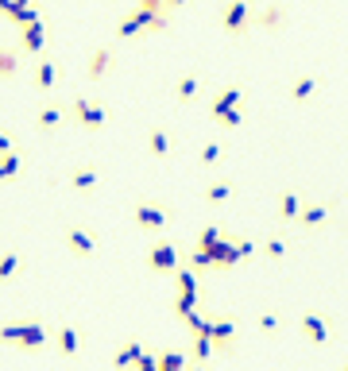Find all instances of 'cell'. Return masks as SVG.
Wrapping results in <instances>:
<instances>
[{"label":"cell","instance_id":"13","mask_svg":"<svg viewBox=\"0 0 348 371\" xmlns=\"http://www.w3.org/2000/svg\"><path fill=\"white\" fill-rule=\"evenodd\" d=\"M136 224H140V228H163L166 213L159 205H136Z\"/></svg>","mask_w":348,"mask_h":371},{"label":"cell","instance_id":"14","mask_svg":"<svg viewBox=\"0 0 348 371\" xmlns=\"http://www.w3.org/2000/svg\"><path fill=\"white\" fill-rule=\"evenodd\" d=\"M317 93V78L314 74H302L298 82L290 85V101H294V105H302V101H310Z\"/></svg>","mask_w":348,"mask_h":371},{"label":"cell","instance_id":"9","mask_svg":"<svg viewBox=\"0 0 348 371\" xmlns=\"http://www.w3.org/2000/svg\"><path fill=\"white\" fill-rule=\"evenodd\" d=\"M35 120H39V132H58V128H62V120H66V108L55 105V101H47V105L39 108V116H35Z\"/></svg>","mask_w":348,"mask_h":371},{"label":"cell","instance_id":"8","mask_svg":"<svg viewBox=\"0 0 348 371\" xmlns=\"http://www.w3.org/2000/svg\"><path fill=\"white\" fill-rule=\"evenodd\" d=\"M108 70H113V47H93L89 66H85V78H89V82H101Z\"/></svg>","mask_w":348,"mask_h":371},{"label":"cell","instance_id":"20","mask_svg":"<svg viewBox=\"0 0 348 371\" xmlns=\"http://www.w3.org/2000/svg\"><path fill=\"white\" fill-rule=\"evenodd\" d=\"M279 213H282V221H298V213H302L298 198H294V194H282V198H279Z\"/></svg>","mask_w":348,"mask_h":371},{"label":"cell","instance_id":"7","mask_svg":"<svg viewBox=\"0 0 348 371\" xmlns=\"http://www.w3.org/2000/svg\"><path fill=\"white\" fill-rule=\"evenodd\" d=\"M240 101H244V89H240V85H224V89L213 97V105H209V112H213V120H217V116L232 112V108H240Z\"/></svg>","mask_w":348,"mask_h":371},{"label":"cell","instance_id":"10","mask_svg":"<svg viewBox=\"0 0 348 371\" xmlns=\"http://www.w3.org/2000/svg\"><path fill=\"white\" fill-rule=\"evenodd\" d=\"M147 263L155 267V271H174V263H178V252H174V244H155L147 252Z\"/></svg>","mask_w":348,"mask_h":371},{"label":"cell","instance_id":"31","mask_svg":"<svg viewBox=\"0 0 348 371\" xmlns=\"http://www.w3.org/2000/svg\"><path fill=\"white\" fill-rule=\"evenodd\" d=\"M217 159H221V147H217V143H209V147L201 151V163H217Z\"/></svg>","mask_w":348,"mask_h":371},{"label":"cell","instance_id":"15","mask_svg":"<svg viewBox=\"0 0 348 371\" xmlns=\"http://www.w3.org/2000/svg\"><path fill=\"white\" fill-rule=\"evenodd\" d=\"M66 244H70L74 256H93V236H89V232H82V228H70L66 232Z\"/></svg>","mask_w":348,"mask_h":371},{"label":"cell","instance_id":"22","mask_svg":"<svg viewBox=\"0 0 348 371\" xmlns=\"http://www.w3.org/2000/svg\"><path fill=\"white\" fill-rule=\"evenodd\" d=\"M159 371H186V356L182 352H163L159 356Z\"/></svg>","mask_w":348,"mask_h":371},{"label":"cell","instance_id":"18","mask_svg":"<svg viewBox=\"0 0 348 371\" xmlns=\"http://www.w3.org/2000/svg\"><path fill=\"white\" fill-rule=\"evenodd\" d=\"M16 74H20V50L0 47V78H16Z\"/></svg>","mask_w":348,"mask_h":371},{"label":"cell","instance_id":"33","mask_svg":"<svg viewBox=\"0 0 348 371\" xmlns=\"http://www.w3.org/2000/svg\"><path fill=\"white\" fill-rule=\"evenodd\" d=\"M4 151H12V136L8 132H0V155H4Z\"/></svg>","mask_w":348,"mask_h":371},{"label":"cell","instance_id":"34","mask_svg":"<svg viewBox=\"0 0 348 371\" xmlns=\"http://www.w3.org/2000/svg\"><path fill=\"white\" fill-rule=\"evenodd\" d=\"M186 371H205V368H201V363H194V368H186Z\"/></svg>","mask_w":348,"mask_h":371},{"label":"cell","instance_id":"32","mask_svg":"<svg viewBox=\"0 0 348 371\" xmlns=\"http://www.w3.org/2000/svg\"><path fill=\"white\" fill-rule=\"evenodd\" d=\"M282 252H287V244H282V240H271V244H267V256H271V259H279Z\"/></svg>","mask_w":348,"mask_h":371},{"label":"cell","instance_id":"5","mask_svg":"<svg viewBox=\"0 0 348 371\" xmlns=\"http://www.w3.org/2000/svg\"><path fill=\"white\" fill-rule=\"evenodd\" d=\"M43 47H47V24H43V20L20 27V50H27V54H43Z\"/></svg>","mask_w":348,"mask_h":371},{"label":"cell","instance_id":"29","mask_svg":"<svg viewBox=\"0 0 348 371\" xmlns=\"http://www.w3.org/2000/svg\"><path fill=\"white\" fill-rule=\"evenodd\" d=\"M217 120L224 124V128H236V124L244 120V108H232V112H224V116H217Z\"/></svg>","mask_w":348,"mask_h":371},{"label":"cell","instance_id":"16","mask_svg":"<svg viewBox=\"0 0 348 371\" xmlns=\"http://www.w3.org/2000/svg\"><path fill=\"white\" fill-rule=\"evenodd\" d=\"M70 186H74L78 194H89L93 186H97V170H93V166H78V170L70 174Z\"/></svg>","mask_w":348,"mask_h":371},{"label":"cell","instance_id":"17","mask_svg":"<svg viewBox=\"0 0 348 371\" xmlns=\"http://www.w3.org/2000/svg\"><path fill=\"white\" fill-rule=\"evenodd\" d=\"M198 74H182V78H178V85H174V97H178V101H182V105H190V101L194 97H198Z\"/></svg>","mask_w":348,"mask_h":371},{"label":"cell","instance_id":"1","mask_svg":"<svg viewBox=\"0 0 348 371\" xmlns=\"http://www.w3.org/2000/svg\"><path fill=\"white\" fill-rule=\"evenodd\" d=\"M171 16H155V12H143V8H132L116 20V39H136L143 31H166Z\"/></svg>","mask_w":348,"mask_h":371},{"label":"cell","instance_id":"19","mask_svg":"<svg viewBox=\"0 0 348 371\" xmlns=\"http://www.w3.org/2000/svg\"><path fill=\"white\" fill-rule=\"evenodd\" d=\"M140 356H143L140 340H128V344L116 352V368H136V363H140Z\"/></svg>","mask_w":348,"mask_h":371},{"label":"cell","instance_id":"23","mask_svg":"<svg viewBox=\"0 0 348 371\" xmlns=\"http://www.w3.org/2000/svg\"><path fill=\"white\" fill-rule=\"evenodd\" d=\"M20 174V155L16 151H4L0 155V178H16Z\"/></svg>","mask_w":348,"mask_h":371},{"label":"cell","instance_id":"3","mask_svg":"<svg viewBox=\"0 0 348 371\" xmlns=\"http://www.w3.org/2000/svg\"><path fill=\"white\" fill-rule=\"evenodd\" d=\"M252 16H256V12H252L248 0H229L224 12H221V24H224V31H229V35H244L252 27Z\"/></svg>","mask_w":348,"mask_h":371},{"label":"cell","instance_id":"24","mask_svg":"<svg viewBox=\"0 0 348 371\" xmlns=\"http://www.w3.org/2000/svg\"><path fill=\"white\" fill-rule=\"evenodd\" d=\"M58 348H62L66 356H74V352H78V333L70 329V325H66V329H58Z\"/></svg>","mask_w":348,"mask_h":371},{"label":"cell","instance_id":"26","mask_svg":"<svg viewBox=\"0 0 348 371\" xmlns=\"http://www.w3.org/2000/svg\"><path fill=\"white\" fill-rule=\"evenodd\" d=\"M325 217H329V213H325V205H306V209L298 213V221H302V224H321Z\"/></svg>","mask_w":348,"mask_h":371},{"label":"cell","instance_id":"2","mask_svg":"<svg viewBox=\"0 0 348 371\" xmlns=\"http://www.w3.org/2000/svg\"><path fill=\"white\" fill-rule=\"evenodd\" d=\"M0 340H4V344H16V348H43V344H47V329L35 325V321L0 325Z\"/></svg>","mask_w":348,"mask_h":371},{"label":"cell","instance_id":"6","mask_svg":"<svg viewBox=\"0 0 348 371\" xmlns=\"http://www.w3.org/2000/svg\"><path fill=\"white\" fill-rule=\"evenodd\" d=\"M290 20V12L282 8V4H263V8L252 16V27H263V31H279L282 24Z\"/></svg>","mask_w":348,"mask_h":371},{"label":"cell","instance_id":"35","mask_svg":"<svg viewBox=\"0 0 348 371\" xmlns=\"http://www.w3.org/2000/svg\"><path fill=\"white\" fill-rule=\"evenodd\" d=\"M340 371H348V368H340Z\"/></svg>","mask_w":348,"mask_h":371},{"label":"cell","instance_id":"11","mask_svg":"<svg viewBox=\"0 0 348 371\" xmlns=\"http://www.w3.org/2000/svg\"><path fill=\"white\" fill-rule=\"evenodd\" d=\"M55 82H58V62L39 54V62H35V85L39 89H55Z\"/></svg>","mask_w":348,"mask_h":371},{"label":"cell","instance_id":"30","mask_svg":"<svg viewBox=\"0 0 348 371\" xmlns=\"http://www.w3.org/2000/svg\"><path fill=\"white\" fill-rule=\"evenodd\" d=\"M136 371H159V356H140V363H136Z\"/></svg>","mask_w":348,"mask_h":371},{"label":"cell","instance_id":"4","mask_svg":"<svg viewBox=\"0 0 348 371\" xmlns=\"http://www.w3.org/2000/svg\"><path fill=\"white\" fill-rule=\"evenodd\" d=\"M70 112H74V120L82 124V128H89V132H97V128H105V105H101V101H89V97H74V105H70Z\"/></svg>","mask_w":348,"mask_h":371},{"label":"cell","instance_id":"28","mask_svg":"<svg viewBox=\"0 0 348 371\" xmlns=\"http://www.w3.org/2000/svg\"><path fill=\"white\" fill-rule=\"evenodd\" d=\"M136 8H143V12H155V16H166V0H136Z\"/></svg>","mask_w":348,"mask_h":371},{"label":"cell","instance_id":"27","mask_svg":"<svg viewBox=\"0 0 348 371\" xmlns=\"http://www.w3.org/2000/svg\"><path fill=\"white\" fill-rule=\"evenodd\" d=\"M229 194H232V186H229V182H213V186L205 190V198H209V201H224Z\"/></svg>","mask_w":348,"mask_h":371},{"label":"cell","instance_id":"25","mask_svg":"<svg viewBox=\"0 0 348 371\" xmlns=\"http://www.w3.org/2000/svg\"><path fill=\"white\" fill-rule=\"evenodd\" d=\"M16 267H20V256H16V252H8V256H0V282H8L12 275H16Z\"/></svg>","mask_w":348,"mask_h":371},{"label":"cell","instance_id":"21","mask_svg":"<svg viewBox=\"0 0 348 371\" xmlns=\"http://www.w3.org/2000/svg\"><path fill=\"white\" fill-rule=\"evenodd\" d=\"M147 143H151V151H155L159 159H163V155H171V140H166V132H163V128H151Z\"/></svg>","mask_w":348,"mask_h":371},{"label":"cell","instance_id":"12","mask_svg":"<svg viewBox=\"0 0 348 371\" xmlns=\"http://www.w3.org/2000/svg\"><path fill=\"white\" fill-rule=\"evenodd\" d=\"M302 333H306L310 344H325V340H329V325H325L317 314H306V317H302Z\"/></svg>","mask_w":348,"mask_h":371}]
</instances>
